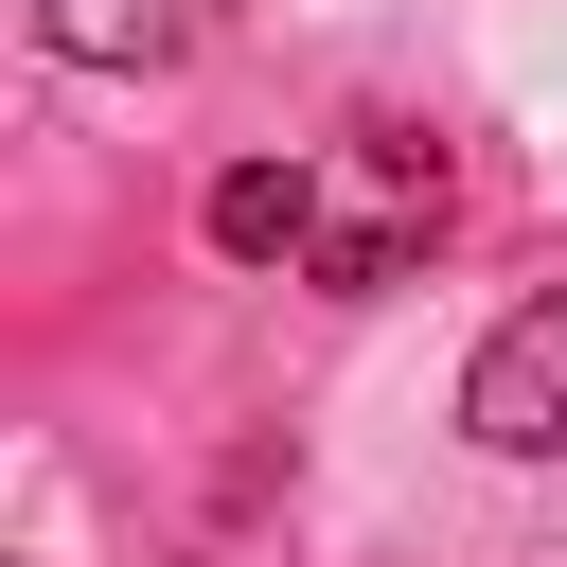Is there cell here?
Segmentation results:
<instances>
[{
  "mask_svg": "<svg viewBox=\"0 0 567 567\" xmlns=\"http://www.w3.org/2000/svg\"><path fill=\"white\" fill-rule=\"evenodd\" d=\"M213 18H230V0H35V35H53L71 71H177Z\"/></svg>",
  "mask_w": 567,
  "mask_h": 567,
  "instance_id": "3",
  "label": "cell"
},
{
  "mask_svg": "<svg viewBox=\"0 0 567 567\" xmlns=\"http://www.w3.org/2000/svg\"><path fill=\"white\" fill-rule=\"evenodd\" d=\"M443 230V142H354V213L319 230V284H408V248Z\"/></svg>",
  "mask_w": 567,
  "mask_h": 567,
  "instance_id": "2",
  "label": "cell"
},
{
  "mask_svg": "<svg viewBox=\"0 0 567 567\" xmlns=\"http://www.w3.org/2000/svg\"><path fill=\"white\" fill-rule=\"evenodd\" d=\"M461 425H478L496 461H567V284H549V301H514V319L478 337Z\"/></svg>",
  "mask_w": 567,
  "mask_h": 567,
  "instance_id": "1",
  "label": "cell"
},
{
  "mask_svg": "<svg viewBox=\"0 0 567 567\" xmlns=\"http://www.w3.org/2000/svg\"><path fill=\"white\" fill-rule=\"evenodd\" d=\"M319 230H337V213H319L301 159H230V177H213V248H230V266H319Z\"/></svg>",
  "mask_w": 567,
  "mask_h": 567,
  "instance_id": "4",
  "label": "cell"
}]
</instances>
